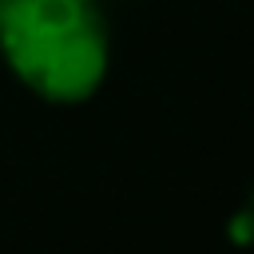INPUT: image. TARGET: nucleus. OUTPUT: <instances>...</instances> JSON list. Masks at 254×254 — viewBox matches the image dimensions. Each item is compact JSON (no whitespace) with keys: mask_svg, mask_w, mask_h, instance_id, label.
I'll return each mask as SVG.
<instances>
[{"mask_svg":"<svg viewBox=\"0 0 254 254\" xmlns=\"http://www.w3.org/2000/svg\"><path fill=\"white\" fill-rule=\"evenodd\" d=\"M0 52L12 75L48 103H83L99 91L111 40L95 0H8Z\"/></svg>","mask_w":254,"mask_h":254,"instance_id":"nucleus-1","label":"nucleus"},{"mask_svg":"<svg viewBox=\"0 0 254 254\" xmlns=\"http://www.w3.org/2000/svg\"><path fill=\"white\" fill-rule=\"evenodd\" d=\"M4 4H8V0H0V12H4Z\"/></svg>","mask_w":254,"mask_h":254,"instance_id":"nucleus-2","label":"nucleus"}]
</instances>
